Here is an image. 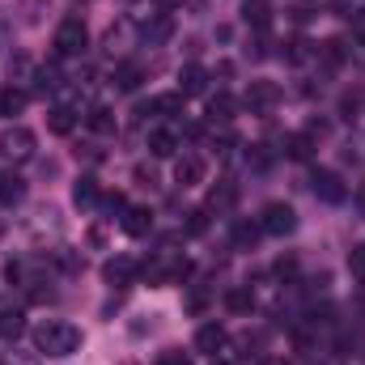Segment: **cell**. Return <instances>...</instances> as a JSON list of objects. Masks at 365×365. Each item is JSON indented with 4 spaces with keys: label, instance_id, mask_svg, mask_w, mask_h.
<instances>
[{
    "label": "cell",
    "instance_id": "1",
    "mask_svg": "<svg viewBox=\"0 0 365 365\" xmlns=\"http://www.w3.org/2000/svg\"><path fill=\"white\" fill-rule=\"evenodd\" d=\"M34 349L47 357H73L81 349V327H73L68 319H43L34 327Z\"/></svg>",
    "mask_w": 365,
    "mask_h": 365
},
{
    "label": "cell",
    "instance_id": "2",
    "mask_svg": "<svg viewBox=\"0 0 365 365\" xmlns=\"http://www.w3.org/2000/svg\"><path fill=\"white\" fill-rule=\"evenodd\" d=\"M187 272H191V259L179 251H158L153 259L140 264V276L149 284H179V280H187Z\"/></svg>",
    "mask_w": 365,
    "mask_h": 365
},
{
    "label": "cell",
    "instance_id": "3",
    "mask_svg": "<svg viewBox=\"0 0 365 365\" xmlns=\"http://www.w3.org/2000/svg\"><path fill=\"white\" fill-rule=\"evenodd\" d=\"M0 158H4V162H13V166L30 162V158H34V132H30V128H21V123L4 128V132H0Z\"/></svg>",
    "mask_w": 365,
    "mask_h": 365
},
{
    "label": "cell",
    "instance_id": "4",
    "mask_svg": "<svg viewBox=\"0 0 365 365\" xmlns=\"http://www.w3.org/2000/svg\"><path fill=\"white\" fill-rule=\"evenodd\" d=\"M259 230L272 234V238H284V234L297 230V212H293L284 200H272V204H264V212H259Z\"/></svg>",
    "mask_w": 365,
    "mask_h": 365
},
{
    "label": "cell",
    "instance_id": "5",
    "mask_svg": "<svg viewBox=\"0 0 365 365\" xmlns=\"http://www.w3.org/2000/svg\"><path fill=\"white\" fill-rule=\"evenodd\" d=\"M81 51H86V21L64 17L56 26V56H81Z\"/></svg>",
    "mask_w": 365,
    "mask_h": 365
},
{
    "label": "cell",
    "instance_id": "6",
    "mask_svg": "<svg viewBox=\"0 0 365 365\" xmlns=\"http://www.w3.org/2000/svg\"><path fill=\"white\" fill-rule=\"evenodd\" d=\"M310 191H314L323 204H344V200H349V187H344V179H340L336 170H314V175H310Z\"/></svg>",
    "mask_w": 365,
    "mask_h": 365
},
{
    "label": "cell",
    "instance_id": "7",
    "mask_svg": "<svg viewBox=\"0 0 365 365\" xmlns=\"http://www.w3.org/2000/svg\"><path fill=\"white\" fill-rule=\"evenodd\" d=\"M242 102H247L255 115H264V110H272L276 102H280V86H276V81H251Z\"/></svg>",
    "mask_w": 365,
    "mask_h": 365
},
{
    "label": "cell",
    "instance_id": "8",
    "mask_svg": "<svg viewBox=\"0 0 365 365\" xmlns=\"http://www.w3.org/2000/svg\"><path fill=\"white\" fill-rule=\"evenodd\" d=\"M119 225H123V234H132V238H145V234H153V212H149L145 204H132V208H123Z\"/></svg>",
    "mask_w": 365,
    "mask_h": 365
},
{
    "label": "cell",
    "instance_id": "9",
    "mask_svg": "<svg viewBox=\"0 0 365 365\" xmlns=\"http://www.w3.org/2000/svg\"><path fill=\"white\" fill-rule=\"evenodd\" d=\"M225 344H230V331H225L221 323H204V327L195 331V349H200V353H208V357L225 353Z\"/></svg>",
    "mask_w": 365,
    "mask_h": 365
},
{
    "label": "cell",
    "instance_id": "10",
    "mask_svg": "<svg viewBox=\"0 0 365 365\" xmlns=\"http://www.w3.org/2000/svg\"><path fill=\"white\" fill-rule=\"evenodd\" d=\"M175 182H179V187L204 182V158H200V153H179V158H175Z\"/></svg>",
    "mask_w": 365,
    "mask_h": 365
},
{
    "label": "cell",
    "instance_id": "11",
    "mask_svg": "<svg viewBox=\"0 0 365 365\" xmlns=\"http://www.w3.org/2000/svg\"><path fill=\"white\" fill-rule=\"evenodd\" d=\"M136 115H140V119H145V115H182V93H158V98L140 102Z\"/></svg>",
    "mask_w": 365,
    "mask_h": 365
},
{
    "label": "cell",
    "instance_id": "12",
    "mask_svg": "<svg viewBox=\"0 0 365 365\" xmlns=\"http://www.w3.org/2000/svg\"><path fill=\"white\" fill-rule=\"evenodd\" d=\"M149 153L153 158H179V132L175 128H153L149 132Z\"/></svg>",
    "mask_w": 365,
    "mask_h": 365
},
{
    "label": "cell",
    "instance_id": "13",
    "mask_svg": "<svg viewBox=\"0 0 365 365\" xmlns=\"http://www.w3.org/2000/svg\"><path fill=\"white\" fill-rule=\"evenodd\" d=\"M102 276H106V284L128 289V284H132V276H136V264H132L128 255H115V259H106V264H102Z\"/></svg>",
    "mask_w": 365,
    "mask_h": 365
},
{
    "label": "cell",
    "instance_id": "14",
    "mask_svg": "<svg viewBox=\"0 0 365 365\" xmlns=\"http://www.w3.org/2000/svg\"><path fill=\"white\" fill-rule=\"evenodd\" d=\"M204 90H208V73H204L200 64H182L179 68V93L191 98V93H204Z\"/></svg>",
    "mask_w": 365,
    "mask_h": 365
},
{
    "label": "cell",
    "instance_id": "15",
    "mask_svg": "<svg viewBox=\"0 0 365 365\" xmlns=\"http://www.w3.org/2000/svg\"><path fill=\"white\" fill-rule=\"evenodd\" d=\"M21 331H26V310L4 306V310H0V340H4V344H13Z\"/></svg>",
    "mask_w": 365,
    "mask_h": 365
},
{
    "label": "cell",
    "instance_id": "16",
    "mask_svg": "<svg viewBox=\"0 0 365 365\" xmlns=\"http://www.w3.org/2000/svg\"><path fill=\"white\" fill-rule=\"evenodd\" d=\"M26 102H30V93L21 90V86H4V90H0V119L21 115V110H26Z\"/></svg>",
    "mask_w": 365,
    "mask_h": 365
},
{
    "label": "cell",
    "instance_id": "17",
    "mask_svg": "<svg viewBox=\"0 0 365 365\" xmlns=\"http://www.w3.org/2000/svg\"><path fill=\"white\" fill-rule=\"evenodd\" d=\"M225 310H230V314H251V310H255V293H251L247 284L225 289Z\"/></svg>",
    "mask_w": 365,
    "mask_h": 365
},
{
    "label": "cell",
    "instance_id": "18",
    "mask_svg": "<svg viewBox=\"0 0 365 365\" xmlns=\"http://www.w3.org/2000/svg\"><path fill=\"white\" fill-rule=\"evenodd\" d=\"M242 21H247L251 30H259V34H264V30L272 26V13H268V0H247V4H242Z\"/></svg>",
    "mask_w": 365,
    "mask_h": 365
},
{
    "label": "cell",
    "instance_id": "19",
    "mask_svg": "<svg viewBox=\"0 0 365 365\" xmlns=\"http://www.w3.org/2000/svg\"><path fill=\"white\" fill-rule=\"evenodd\" d=\"M47 128H51L56 136H68V132L77 128V110H73V106H51V110H47Z\"/></svg>",
    "mask_w": 365,
    "mask_h": 365
},
{
    "label": "cell",
    "instance_id": "20",
    "mask_svg": "<svg viewBox=\"0 0 365 365\" xmlns=\"http://www.w3.org/2000/svg\"><path fill=\"white\" fill-rule=\"evenodd\" d=\"M26 200V182L17 179V175H0V204L4 208H17Z\"/></svg>",
    "mask_w": 365,
    "mask_h": 365
},
{
    "label": "cell",
    "instance_id": "21",
    "mask_svg": "<svg viewBox=\"0 0 365 365\" xmlns=\"http://www.w3.org/2000/svg\"><path fill=\"white\" fill-rule=\"evenodd\" d=\"M73 204L77 208H93L98 204V179L93 175H81V179L73 182Z\"/></svg>",
    "mask_w": 365,
    "mask_h": 365
},
{
    "label": "cell",
    "instance_id": "22",
    "mask_svg": "<svg viewBox=\"0 0 365 365\" xmlns=\"http://www.w3.org/2000/svg\"><path fill=\"white\" fill-rule=\"evenodd\" d=\"M170 34H175V17L170 13H158L153 21H145V38L149 43H166Z\"/></svg>",
    "mask_w": 365,
    "mask_h": 365
},
{
    "label": "cell",
    "instance_id": "23",
    "mask_svg": "<svg viewBox=\"0 0 365 365\" xmlns=\"http://www.w3.org/2000/svg\"><path fill=\"white\" fill-rule=\"evenodd\" d=\"M230 119H234V98H230V93L208 98V123L217 128V123H230Z\"/></svg>",
    "mask_w": 365,
    "mask_h": 365
},
{
    "label": "cell",
    "instance_id": "24",
    "mask_svg": "<svg viewBox=\"0 0 365 365\" xmlns=\"http://www.w3.org/2000/svg\"><path fill=\"white\" fill-rule=\"evenodd\" d=\"M86 123H90V132H98V136H110L115 132V115L106 106H93L90 115H86Z\"/></svg>",
    "mask_w": 365,
    "mask_h": 365
},
{
    "label": "cell",
    "instance_id": "25",
    "mask_svg": "<svg viewBox=\"0 0 365 365\" xmlns=\"http://www.w3.org/2000/svg\"><path fill=\"white\" fill-rule=\"evenodd\" d=\"M310 149H314V145H310V136H289V140H284V153H289L293 162H306V158H310Z\"/></svg>",
    "mask_w": 365,
    "mask_h": 365
},
{
    "label": "cell",
    "instance_id": "26",
    "mask_svg": "<svg viewBox=\"0 0 365 365\" xmlns=\"http://www.w3.org/2000/svg\"><path fill=\"white\" fill-rule=\"evenodd\" d=\"M51 259H56L64 272H81V268H86V259H81V255H73L68 247H56V251H51Z\"/></svg>",
    "mask_w": 365,
    "mask_h": 365
},
{
    "label": "cell",
    "instance_id": "27",
    "mask_svg": "<svg viewBox=\"0 0 365 365\" xmlns=\"http://www.w3.org/2000/svg\"><path fill=\"white\" fill-rule=\"evenodd\" d=\"M319 56L336 68V64H344V43H340V38H331V43H323V47H319Z\"/></svg>",
    "mask_w": 365,
    "mask_h": 365
},
{
    "label": "cell",
    "instance_id": "28",
    "mask_svg": "<svg viewBox=\"0 0 365 365\" xmlns=\"http://www.w3.org/2000/svg\"><path fill=\"white\" fill-rule=\"evenodd\" d=\"M115 81H119V90H136V86H140V68H136V64H123V68L115 73Z\"/></svg>",
    "mask_w": 365,
    "mask_h": 365
},
{
    "label": "cell",
    "instance_id": "29",
    "mask_svg": "<svg viewBox=\"0 0 365 365\" xmlns=\"http://www.w3.org/2000/svg\"><path fill=\"white\" fill-rule=\"evenodd\" d=\"M208 230V208H191L187 212V234H204Z\"/></svg>",
    "mask_w": 365,
    "mask_h": 365
},
{
    "label": "cell",
    "instance_id": "30",
    "mask_svg": "<svg viewBox=\"0 0 365 365\" xmlns=\"http://www.w3.org/2000/svg\"><path fill=\"white\" fill-rule=\"evenodd\" d=\"M0 365H38L34 353H17V349H9V353H0Z\"/></svg>",
    "mask_w": 365,
    "mask_h": 365
},
{
    "label": "cell",
    "instance_id": "31",
    "mask_svg": "<svg viewBox=\"0 0 365 365\" xmlns=\"http://www.w3.org/2000/svg\"><path fill=\"white\" fill-rule=\"evenodd\" d=\"M306 56H310V43H306V38H297V43H289V51H284V60H289V64H302Z\"/></svg>",
    "mask_w": 365,
    "mask_h": 365
},
{
    "label": "cell",
    "instance_id": "32",
    "mask_svg": "<svg viewBox=\"0 0 365 365\" xmlns=\"http://www.w3.org/2000/svg\"><path fill=\"white\" fill-rule=\"evenodd\" d=\"M230 204H234V187H230V182H225L221 191L208 195V208H230Z\"/></svg>",
    "mask_w": 365,
    "mask_h": 365
},
{
    "label": "cell",
    "instance_id": "33",
    "mask_svg": "<svg viewBox=\"0 0 365 365\" xmlns=\"http://www.w3.org/2000/svg\"><path fill=\"white\" fill-rule=\"evenodd\" d=\"M349 272L365 280V247H353V255H349Z\"/></svg>",
    "mask_w": 365,
    "mask_h": 365
},
{
    "label": "cell",
    "instance_id": "34",
    "mask_svg": "<svg viewBox=\"0 0 365 365\" xmlns=\"http://www.w3.org/2000/svg\"><path fill=\"white\" fill-rule=\"evenodd\" d=\"M259 234H264L259 225H238V247H247V242H255Z\"/></svg>",
    "mask_w": 365,
    "mask_h": 365
},
{
    "label": "cell",
    "instance_id": "35",
    "mask_svg": "<svg viewBox=\"0 0 365 365\" xmlns=\"http://www.w3.org/2000/svg\"><path fill=\"white\" fill-rule=\"evenodd\" d=\"M158 365H191V357H182L179 349H170V353H162V357H158Z\"/></svg>",
    "mask_w": 365,
    "mask_h": 365
},
{
    "label": "cell",
    "instance_id": "36",
    "mask_svg": "<svg viewBox=\"0 0 365 365\" xmlns=\"http://www.w3.org/2000/svg\"><path fill=\"white\" fill-rule=\"evenodd\" d=\"M331 13H340V17H353V13H357V4H353V0H331Z\"/></svg>",
    "mask_w": 365,
    "mask_h": 365
},
{
    "label": "cell",
    "instance_id": "37",
    "mask_svg": "<svg viewBox=\"0 0 365 365\" xmlns=\"http://www.w3.org/2000/svg\"><path fill=\"white\" fill-rule=\"evenodd\" d=\"M310 17H314V9H310L306 0H302V4H293V21H310Z\"/></svg>",
    "mask_w": 365,
    "mask_h": 365
},
{
    "label": "cell",
    "instance_id": "38",
    "mask_svg": "<svg viewBox=\"0 0 365 365\" xmlns=\"http://www.w3.org/2000/svg\"><path fill=\"white\" fill-rule=\"evenodd\" d=\"M153 4H158V9H162V13H170V9H179L182 0H153Z\"/></svg>",
    "mask_w": 365,
    "mask_h": 365
},
{
    "label": "cell",
    "instance_id": "39",
    "mask_svg": "<svg viewBox=\"0 0 365 365\" xmlns=\"http://www.w3.org/2000/svg\"><path fill=\"white\" fill-rule=\"evenodd\" d=\"M259 365H289V361H284V357H264Z\"/></svg>",
    "mask_w": 365,
    "mask_h": 365
},
{
    "label": "cell",
    "instance_id": "40",
    "mask_svg": "<svg viewBox=\"0 0 365 365\" xmlns=\"http://www.w3.org/2000/svg\"><path fill=\"white\" fill-rule=\"evenodd\" d=\"M357 208L365 212V182H361V191H357Z\"/></svg>",
    "mask_w": 365,
    "mask_h": 365
},
{
    "label": "cell",
    "instance_id": "41",
    "mask_svg": "<svg viewBox=\"0 0 365 365\" xmlns=\"http://www.w3.org/2000/svg\"><path fill=\"white\" fill-rule=\"evenodd\" d=\"M212 365H230V361H212Z\"/></svg>",
    "mask_w": 365,
    "mask_h": 365
}]
</instances>
